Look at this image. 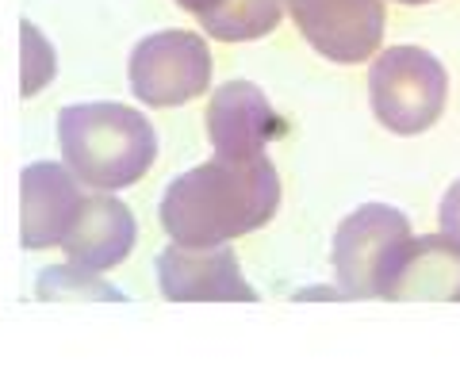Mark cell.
<instances>
[{"label":"cell","instance_id":"cell-10","mask_svg":"<svg viewBox=\"0 0 460 379\" xmlns=\"http://www.w3.org/2000/svg\"><path fill=\"white\" fill-rule=\"evenodd\" d=\"M208 142L223 157L265 154L272 138L284 135L280 115L253 81H226L208 100Z\"/></svg>","mask_w":460,"mask_h":379},{"label":"cell","instance_id":"cell-14","mask_svg":"<svg viewBox=\"0 0 460 379\" xmlns=\"http://www.w3.org/2000/svg\"><path fill=\"white\" fill-rule=\"evenodd\" d=\"M20 62H23L20 66V93H23V100H31L47 89L58 73V57H54L50 39L42 35L31 20L20 23Z\"/></svg>","mask_w":460,"mask_h":379},{"label":"cell","instance_id":"cell-2","mask_svg":"<svg viewBox=\"0 0 460 379\" xmlns=\"http://www.w3.org/2000/svg\"><path fill=\"white\" fill-rule=\"evenodd\" d=\"M58 145H62V162L69 165V172L96 192L138 184L157 157L154 123L142 111L115 104V100L62 108Z\"/></svg>","mask_w":460,"mask_h":379},{"label":"cell","instance_id":"cell-3","mask_svg":"<svg viewBox=\"0 0 460 379\" xmlns=\"http://www.w3.org/2000/svg\"><path fill=\"white\" fill-rule=\"evenodd\" d=\"M368 93L376 119L392 135H422L429 130L449 100L445 66L422 47H392L368 69Z\"/></svg>","mask_w":460,"mask_h":379},{"label":"cell","instance_id":"cell-9","mask_svg":"<svg viewBox=\"0 0 460 379\" xmlns=\"http://www.w3.org/2000/svg\"><path fill=\"white\" fill-rule=\"evenodd\" d=\"M392 303H460V245L445 234L407 238L384 269L380 295Z\"/></svg>","mask_w":460,"mask_h":379},{"label":"cell","instance_id":"cell-6","mask_svg":"<svg viewBox=\"0 0 460 379\" xmlns=\"http://www.w3.org/2000/svg\"><path fill=\"white\" fill-rule=\"evenodd\" d=\"M314 50L338 66L368 62L384 42V0H284Z\"/></svg>","mask_w":460,"mask_h":379},{"label":"cell","instance_id":"cell-16","mask_svg":"<svg viewBox=\"0 0 460 379\" xmlns=\"http://www.w3.org/2000/svg\"><path fill=\"white\" fill-rule=\"evenodd\" d=\"M296 299H345L341 287H311V291H299Z\"/></svg>","mask_w":460,"mask_h":379},{"label":"cell","instance_id":"cell-11","mask_svg":"<svg viewBox=\"0 0 460 379\" xmlns=\"http://www.w3.org/2000/svg\"><path fill=\"white\" fill-rule=\"evenodd\" d=\"M135 242H138V226L127 203L111 196H84L81 215L74 230H69V238L62 242V250L69 253L74 265L104 272V269L123 265L131 257Z\"/></svg>","mask_w":460,"mask_h":379},{"label":"cell","instance_id":"cell-17","mask_svg":"<svg viewBox=\"0 0 460 379\" xmlns=\"http://www.w3.org/2000/svg\"><path fill=\"white\" fill-rule=\"evenodd\" d=\"M177 4H181L184 12H192V16H199V12L215 8V4H219V0H177Z\"/></svg>","mask_w":460,"mask_h":379},{"label":"cell","instance_id":"cell-15","mask_svg":"<svg viewBox=\"0 0 460 379\" xmlns=\"http://www.w3.org/2000/svg\"><path fill=\"white\" fill-rule=\"evenodd\" d=\"M438 218H441V234L460 245V181L449 184V192H445V199H441Z\"/></svg>","mask_w":460,"mask_h":379},{"label":"cell","instance_id":"cell-12","mask_svg":"<svg viewBox=\"0 0 460 379\" xmlns=\"http://www.w3.org/2000/svg\"><path fill=\"white\" fill-rule=\"evenodd\" d=\"M284 16V0H219L215 8L199 12V27L219 42H253L277 31Z\"/></svg>","mask_w":460,"mask_h":379},{"label":"cell","instance_id":"cell-18","mask_svg":"<svg viewBox=\"0 0 460 379\" xmlns=\"http://www.w3.org/2000/svg\"><path fill=\"white\" fill-rule=\"evenodd\" d=\"M399 4H429V0H399Z\"/></svg>","mask_w":460,"mask_h":379},{"label":"cell","instance_id":"cell-7","mask_svg":"<svg viewBox=\"0 0 460 379\" xmlns=\"http://www.w3.org/2000/svg\"><path fill=\"white\" fill-rule=\"evenodd\" d=\"M157 284L169 303H257V291L246 284L238 253L226 242L165 245L157 253Z\"/></svg>","mask_w":460,"mask_h":379},{"label":"cell","instance_id":"cell-1","mask_svg":"<svg viewBox=\"0 0 460 379\" xmlns=\"http://www.w3.org/2000/svg\"><path fill=\"white\" fill-rule=\"evenodd\" d=\"M280 207V172L269 154L223 157L181 172L162 196V226L181 245H219L261 230Z\"/></svg>","mask_w":460,"mask_h":379},{"label":"cell","instance_id":"cell-13","mask_svg":"<svg viewBox=\"0 0 460 379\" xmlns=\"http://www.w3.org/2000/svg\"><path fill=\"white\" fill-rule=\"evenodd\" d=\"M35 295L42 303H123L127 295L119 287H111L104 276H96L93 269L81 265H50L39 272Z\"/></svg>","mask_w":460,"mask_h":379},{"label":"cell","instance_id":"cell-8","mask_svg":"<svg viewBox=\"0 0 460 379\" xmlns=\"http://www.w3.org/2000/svg\"><path fill=\"white\" fill-rule=\"evenodd\" d=\"M81 181L62 162H31L20 172V245L54 250L81 215Z\"/></svg>","mask_w":460,"mask_h":379},{"label":"cell","instance_id":"cell-4","mask_svg":"<svg viewBox=\"0 0 460 379\" xmlns=\"http://www.w3.org/2000/svg\"><path fill=\"white\" fill-rule=\"evenodd\" d=\"M407 238V215L387 203H365L353 215H345L334 234V250H330V265H334L345 299H376L384 269L392 265V257Z\"/></svg>","mask_w":460,"mask_h":379},{"label":"cell","instance_id":"cell-5","mask_svg":"<svg viewBox=\"0 0 460 379\" xmlns=\"http://www.w3.org/2000/svg\"><path fill=\"white\" fill-rule=\"evenodd\" d=\"M211 84V50L196 31H154L131 54V89L150 108H177Z\"/></svg>","mask_w":460,"mask_h":379}]
</instances>
